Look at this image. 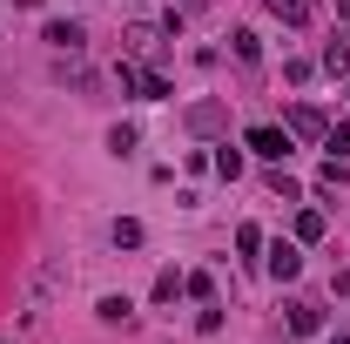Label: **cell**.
I'll return each mask as SVG.
<instances>
[{
	"label": "cell",
	"mask_w": 350,
	"mask_h": 344,
	"mask_svg": "<svg viewBox=\"0 0 350 344\" xmlns=\"http://www.w3.org/2000/svg\"><path fill=\"white\" fill-rule=\"evenodd\" d=\"M182 297V270H162V277H155V304H175Z\"/></svg>",
	"instance_id": "cell-17"
},
{
	"label": "cell",
	"mask_w": 350,
	"mask_h": 344,
	"mask_svg": "<svg viewBox=\"0 0 350 344\" xmlns=\"http://www.w3.org/2000/svg\"><path fill=\"white\" fill-rule=\"evenodd\" d=\"M155 41H162V27H129V47H135V54H142V47H155Z\"/></svg>",
	"instance_id": "cell-20"
},
{
	"label": "cell",
	"mask_w": 350,
	"mask_h": 344,
	"mask_svg": "<svg viewBox=\"0 0 350 344\" xmlns=\"http://www.w3.org/2000/svg\"><path fill=\"white\" fill-rule=\"evenodd\" d=\"M115 75H122V88H129V95H142V101H169V95H175L169 75H155V68H142V61H122Z\"/></svg>",
	"instance_id": "cell-1"
},
{
	"label": "cell",
	"mask_w": 350,
	"mask_h": 344,
	"mask_svg": "<svg viewBox=\"0 0 350 344\" xmlns=\"http://www.w3.org/2000/svg\"><path fill=\"white\" fill-rule=\"evenodd\" d=\"M94 310H101V324H129V317H135V304H129V297H101Z\"/></svg>",
	"instance_id": "cell-10"
},
{
	"label": "cell",
	"mask_w": 350,
	"mask_h": 344,
	"mask_svg": "<svg viewBox=\"0 0 350 344\" xmlns=\"http://www.w3.org/2000/svg\"><path fill=\"white\" fill-rule=\"evenodd\" d=\"M135 142H142V135H135L129 122H115V129H108V149H115V156H135Z\"/></svg>",
	"instance_id": "cell-16"
},
{
	"label": "cell",
	"mask_w": 350,
	"mask_h": 344,
	"mask_svg": "<svg viewBox=\"0 0 350 344\" xmlns=\"http://www.w3.org/2000/svg\"><path fill=\"white\" fill-rule=\"evenodd\" d=\"M243 149H256L262 162H283V156L297 149V135H290V129H276V122H256V129L243 135Z\"/></svg>",
	"instance_id": "cell-2"
},
{
	"label": "cell",
	"mask_w": 350,
	"mask_h": 344,
	"mask_svg": "<svg viewBox=\"0 0 350 344\" xmlns=\"http://www.w3.org/2000/svg\"><path fill=\"white\" fill-rule=\"evenodd\" d=\"M262 270H269L276 284H297V270H304V250H297V243H269V257H262Z\"/></svg>",
	"instance_id": "cell-3"
},
{
	"label": "cell",
	"mask_w": 350,
	"mask_h": 344,
	"mask_svg": "<svg viewBox=\"0 0 350 344\" xmlns=\"http://www.w3.org/2000/svg\"><path fill=\"white\" fill-rule=\"evenodd\" d=\"M323 149L344 162V156H350V122H330V129H323Z\"/></svg>",
	"instance_id": "cell-12"
},
{
	"label": "cell",
	"mask_w": 350,
	"mask_h": 344,
	"mask_svg": "<svg viewBox=\"0 0 350 344\" xmlns=\"http://www.w3.org/2000/svg\"><path fill=\"white\" fill-rule=\"evenodd\" d=\"M229 47H236V61H256V54H262V41L250 34V27H236V34H229Z\"/></svg>",
	"instance_id": "cell-14"
},
{
	"label": "cell",
	"mask_w": 350,
	"mask_h": 344,
	"mask_svg": "<svg viewBox=\"0 0 350 344\" xmlns=\"http://www.w3.org/2000/svg\"><path fill=\"white\" fill-rule=\"evenodd\" d=\"M344 95H350V88H344Z\"/></svg>",
	"instance_id": "cell-25"
},
{
	"label": "cell",
	"mask_w": 350,
	"mask_h": 344,
	"mask_svg": "<svg viewBox=\"0 0 350 344\" xmlns=\"http://www.w3.org/2000/svg\"><path fill=\"white\" fill-rule=\"evenodd\" d=\"M236 250H243V257H256V250H262V230H256V223H243V230H236Z\"/></svg>",
	"instance_id": "cell-18"
},
{
	"label": "cell",
	"mask_w": 350,
	"mask_h": 344,
	"mask_svg": "<svg viewBox=\"0 0 350 344\" xmlns=\"http://www.w3.org/2000/svg\"><path fill=\"white\" fill-rule=\"evenodd\" d=\"M108 236H115V250H142V223H135V216H115Z\"/></svg>",
	"instance_id": "cell-9"
},
{
	"label": "cell",
	"mask_w": 350,
	"mask_h": 344,
	"mask_svg": "<svg viewBox=\"0 0 350 344\" xmlns=\"http://www.w3.org/2000/svg\"><path fill=\"white\" fill-rule=\"evenodd\" d=\"M182 7H202V0H182Z\"/></svg>",
	"instance_id": "cell-23"
},
{
	"label": "cell",
	"mask_w": 350,
	"mask_h": 344,
	"mask_svg": "<svg viewBox=\"0 0 350 344\" xmlns=\"http://www.w3.org/2000/svg\"><path fill=\"white\" fill-rule=\"evenodd\" d=\"M269 14L276 21H304V0H269Z\"/></svg>",
	"instance_id": "cell-21"
},
{
	"label": "cell",
	"mask_w": 350,
	"mask_h": 344,
	"mask_svg": "<svg viewBox=\"0 0 350 344\" xmlns=\"http://www.w3.org/2000/svg\"><path fill=\"white\" fill-rule=\"evenodd\" d=\"M209 169H216L222 182H236V175H243V149H229V142H216V156H209Z\"/></svg>",
	"instance_id": "cell-8"
},
{
	"label": "cell",
	"mask_w": 350,
	"mask_h": 344,
	"mask_svg": "<svg viewBox=\"0 0 350 344\" xmlns=\"http://www.w3.org/2000/svg\"><path fill=\"white\" fill-rule=\"evenodd\" d=\"M337 344H350V331H344V338H337Z\"/></svg>",
	"instance_id": "cell-24"
},
{
	"label": "cell",
	"mask_w": 350,
	"mask_h": 344,
	"mask_svg": "<svg viewBox=\"0 0 350 344\" xmlns=\"http://www.w3.org/2000/svg\"><path fill=\"white\" fill-rule=\"evenodd\" d=\"M189 129H196V135H216L222 129V101H196V108H189Z\"/></svg>",
	"instance_id": "cell-7"
},
{
	"label": "cell",
	"mask_w": 350,
	"mask_h": 344,
	"mask_svg": "<svg viewBox=\"0 0 350 344\" xmlns=\"http://www.w3.org/2000/svg\"><path fill=\"white\" fill-rule=\"evenodd\" d=\"M283 129H290V135H310V142H323V129H330V122H323V115H317V108H310V101H297V108H290V122H283Z\"/></svg>",
	"instance_id": "cell-5"
},
{
	"label": "cell",
	"mask_w": 350,
	"mask_h": 344,
	"mask_svg": "<svg viewBox=\"0 0 350 344\" xmlns=\"http://www.w3.org/2000/svg\"><path fill=\"white\" fill-rule=\"evenodd\" d=\"M317 189H323V196H337V189H344V162H337V156L317 169Z\"/></svg>",
	"instance_id": "cell-13"
},
{
	"label": "cell",
	"mask_w": 350,
	"mask_h": 344,
	"mask_svg": "<svg viewBox=\"0 0 350 344\" xmlns=\"http://www.w3.org/2000/svg\"><path fill=\"white\" fill-rule=\"evenodd\" d=\"M283 317H290V331H297V338H310V331L323 324V317H317V304H304V297H290V304H283Z\"/></svg>",
	"instance_id": "cell-6"
},
{
	"label": "cell",
	"mask_w": 350,
	"mask_h": 344,
	"mask_svg": "<svg viewBox=\"0 0 350 344\" xmlns=\"http://www.w3.org/2000/svg\"><path fill=\"white\" fill-rule=\"evenodd\" d=\"M182 291H189V297H202V304L216 297V284H209V277H202V270H196V277H182Z\"/></svg>",
	"instance_id": "cell-19"
},
{
	"label": "cell",
	"mask_w": 350,
	"mask_h": 344,
	"mask_svg": "<svg viewBox=\"0 0 350 344\" xmlns=\"http://www.w3.org/2000/svg\"><path fill=\"white\" fill-rule=\"evenodd\" d=\"M41 41L54 47V54H81V47H88V34L75 27V21H47V34H41Z\"/></svg>",
	"instance_id": "cell-4"
},
{
	"label": "cell",
	"mask_w": 350,
	"mask_h": 344,
	"mask_svg": "<svg viewBox=\"0 0 350 344\" xmlns=\"http://www.w3.org/2000/svg\"><path fill=\"white\" fill-rule=\"evenodd\" d=\"M330 7H337V21H350V0H330Z\"/></svg>",
	"instance_id": "cell-22"
},
{
	"label": "cell",
	"mask_w": 350,
	"mask_h": 344,
	"mask_svg": "<svg viewBox=\"0 0 350 344\" xmlns=\"http://www.w3.org/2000/svg\"><path fill=\"white\" fill-rule=\"evenodd\" d=\"M323 236V210H297V243H317Z\"/></svg>",
	"instance_id": "cell-11"
},
{
	"label": "cell",
	"mask_w": 350,
	"mask_h": 344,
	"mask_svg": "<svg viewBox=\"0 0 350 344\" xmlns=\"http://www.w3.org/2000/svg\"><path fill=\"white\" fill-rule=\"evenodd\" d=\"M323 68H330V75H350V41H330V47H323Z\"/></svg>",
	"instance_id": "cell-15"
}]
</instances>
